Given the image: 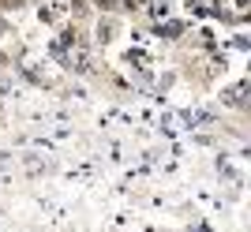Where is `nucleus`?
<instances>
[{
    "instance_id": "obj_1",
    "label": "nucleus",
    "mask_w": 251,
    "mask_h": 232,
    "mask_svg": "<svg viewBox=\"0 0 251 232\" xmlns=\"http://www.w3.org/2000/svg\"><path fill=\"white\" fill-rule=\"evenodd\" d=\"M94 4H101V8H109V4H113V0H94Z\"/></svg>"
}]
</instances>
